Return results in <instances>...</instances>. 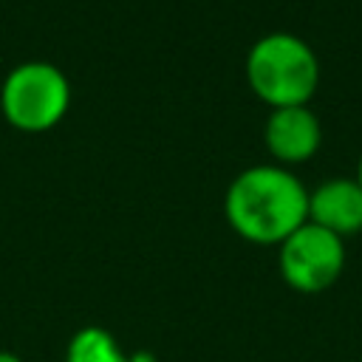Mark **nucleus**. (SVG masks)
Returning a JSON list of instances; mask_svg holds the SVG:
<instances>
[{"label": "nucleus", "mask_w": 362, "mask_h": 362, "mask_svg": "<svg viewBox=\"0 0 362 362\" xmlns=\"http://www.w3.org/2000/svg\"><path fill=\"white\" fill-rule=\"evenodd\" d=\"M356 181H359V187H362V156H359V164H356V175H354Z\"/></svg>", "instance_id": "9"}, {"label": "nucleus", "mask_w": 362, "mask_h": 362, "mask_svg": "<svg viewBox=\"0 0 362 362\" xmlns=\"http://www.w3.org/2000/svg\"><path fill=\"white\" fill-rule=\"evenodd\" d=\"M65 362H130V356L122 351L119 339L110 331L85 325L68 339Z\"/></svg>", "instance_id": "7"}, {"label": "nucleus", "mask_w": 362, "mask_h": 362, "mask_svg": "<svg viewBox=\"0 0 362 362\" xmlns=\"http://www.w3.org/2000/svg\"><path fill=\"white\" fill-rule=\"evenodd\" d=\"M277 269L283 283L300 294L328 291L345 269V240L305 221L277 246Z\"/></svg>", "instance_id": "4"}, {"label": "nucleus", "mask_w": 362, "mask_h": 362, "mask_svg": "<svg viewBox=\"0 0 362 362\" xmlns=\"http://www.w3.org/2000/svg\"><path fill=\"white\" fill-rule=\"evenodd\" d=\"M263 144L280 167L305 164L322 144V124L308 105L272 107L263 124Z\"/></svg>", "instance_id": "5"}, {"label": "nucleus", "mask_w": 362, "mask_h": 362, "mask_svg": "<svg viewBox=\"0 0 362 362\" xmlns=\"http://www.w3.org/2000/svg\"><path fill=\"white\" fill-rule=\"evenodd\" d=\"M71 105V82L68 76L45 59H28L14 65L0 88L3 116L25 133L51 130Z\"/></svg>", "instance_id": "3"}, {"label": "nucleus", "mask_w": 362, "mask_h": 362, "mask_svg": "<svg viewBox=\"0 0 362 362\" xmlns=\"http://www.w3.org/2000/svg\"><path fill=\"white\" fill-rule=\"evenodd\" d=\"M308 221L342 240L362 232V187L356 178L334 175L308 189Z\"/></svg>", "instance_id": "6"}, {"label": "nucleus", "mask_w": 362, "mask_h": 362, "mask_svg": "<svg viewBox=\"0 0 362 362\" xmlns=\"http://www.w3.org/2000/svg\"><path fill=\"white\" fill-rule=\"evenodd\" d=\"M246 82L269 107L308 105L320 85V59L303 37L272 31L252 42Z\"/></svg>", "instance_id": "2"}, {"label": "nucleus", "mask_w": 362, "mask_h": 362, "mask_svg": "<svg viewBox=\"0 0 362 362\" xmlns=\"http://www.w3.org/2000/svg\"><path fill=\"white\" fill-rule=\"evenodd\" d=\"M0 362H23L14 351H0Z\"/></svg>", "instance_id": "8"}, {"label": "nucleus", "mask_w": 362, "mask_h": 362, "mask_svg": "<svg viewBox=\"0 0 362 362\" xmlns=\"http://www.w3.org/2000/svg\"><path fill=\"white\" fill-rule=\"evenodd\" d=\"M223 215L243 240L280 246L308 221V189L288 167L252 164L229 181Z\"/></svg>", "instance_id": "1"}]
</instances>
